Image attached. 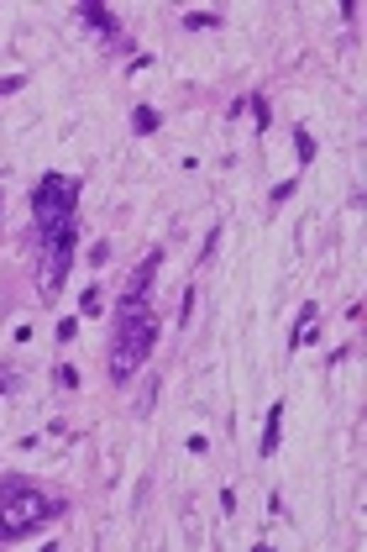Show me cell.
<instances>
[{
    "label": "cell",
    "instance_id": "obj_1",
    "mask_svg": "<svg viewBox=\"0 0 367 552\" xmlns=\"http://www.w3.org/2000/svg\"><path fill=\"white\" fill-rule=\"evenodd\" d=\"M153 342H158V316H153V305H147V294H121V305H116V342H111V379L126 384L131 373L147 363Z\"/></svg>",
    "mask_w": 367,
    "mask_h": 552
},
{
    "label": "cell",
    "instance_id": "obj_2",
    "mask_svg": "<svg viewBox=\"0 0 367 552\" xmlns=\"http://www.w3.org/2000/svg\"><path fill=\"white\" fill-rule=\"evenodd\" d=\"M48 516H58V500H48L26 479H0V542H16V536L37 531Z\"/></svg>",
    "mask_w": 367,
    "mask_h": 552
},
{
    "label": "cell",
    "instance_id": "obj_3",
    "mask_svg": "<svg viewBox=\"0 0 367 552\" xmlns=\"http://www.w3.org/2000/svg\"><path fill=\"white\" fill-rule=\"evenodd\" d=\"M79 195L84 184L69 179V174H43L32 190V221H37V237H53L63 232L69 221H79Z\"/></svg>",
    "mask_w": 367,
    "mask_h": 552
},
{
    "label": "cell",
    "instance_id": "obj_4",
    "mask_svg": "<svg viewBox=\"0 0 367 552\" xmlns=\"http://www.w3.org/2000/svg\"><path fill=\"white\" fill-rule=\"evenodd\" d=\"M79 21L94 26L100 37H116V32H121V16H116L111 6H100V0H84V6H79Z\"/></svg>",
    "mask_w": 367,
    "mask_h": 552
},
{
    "label": "cell",
    "instance_id": "obj_5",
    "mask_svg": "<svg viewBox=\"0 0 367 552\" xmlns=\"http://www.w3.org/2000/svg\"><path fill=\"white\" fill-rule=\"evenodd\" d=\"M158 263H163V248H153V253H147V258L137 263V274L126 279V290H121V294H147V290H153V274H158Z\"/></svg>",
    "mask_w": 367,
    "mask_h": 552
},
{
    "label": "cell",
    "instance_id": "obj_6",
    "mask_svg": "<svg viewBox=\"0 0 367 552\" xmlns=\"http://www.w3.org/2000/svg\"><path fill=\"white\" fill-rule=\"evenodd\" d=\"M278 442H283V400H273V405H268V426H263V457H273L278 452Z\"/></svg>",
    "mask_w": 367,
    "mask_h": 552
},
{
    "label": "cell",
    "instance_id": "obj_7",
    "mask_svg": "<svg viewBox=\"0 0 367 552\" xmlns=\"http://www.w3.org/2000/svg\"><path fill=\"white\" fill-rule=\"evenodd\" d=\"M231 116H252V127L263 132V127H268V100H263V95H241L236 105H231Z\"/></svg>",
    "mask_w": 367,
    "mask_h": 552
},
{
    "label": "cell",
    "instance_id": "obj_8",
    "mask_svg": "<svg viewBox=\"0 0 367 552\" xmlns=\"http://www.w3.org/2000/svg\"><path fill=\"white\" fill-rule=\"evenodd\" d=\"M158 127H163V116L153 111V105H137V111H131V132H137V137H153Z\"/></svg>",
    "mask_w": 367,
    "mask_h": 552
},
{
    "label": "cell",
    "instance_id": "obj_9",
    "mask_svg": "<svg viewBox=\"0 0 367 552\" xmlns=\"http://www.w3.org/2000/svg\"><path fill=\"white\" fill-rule=\"evenodd\" d=\"M315 316H320V300H305V305H299V321H294V331H289V347H299V336L315 327Z\"/></svg>",
    "mask_w": 367,
    "mask_h": 552
},
{
    "label": "cell",
    "instance_id": "obj_10",
    "mask_svg": "<svg viewBox=\"0 0 367 552\" xmlns=\"http://www.w3.org/2000/svg\"><path fill=\"white\" fill-rule=\"evenodd\" d=\"M184 26L189 32H210V26H221V16L215 11H184Z\"/></svg>",
    "mask_w": 367,
    "mask_h": 552
},
{
    "label": "cell",
    "instance_id": "obj_11",
    "mask_svg": "<svg viewBox=\"0 0 367 552\" xmlns=\"http://www.w3.org/2000/svg\"><path fill=\"white\" fill-rule=\"evenodd\" d=\"M294 153H299V164H315V137L305 127H294Z\"/></svg>",
    "mask_w": 367,
    "mask_h": 552
},
{
    "label": "cell",
    "instance_id": "obj_12",
    "mask_svg": "<svg viewBox=\"0 0 367 552\" xmlns=\"http://www.w3.org/2000/svg\"><path fill=\"white\" fill-rule=\"evenodd\" d=\"M215 248H221V226H210V237H205V248H199V263H210V258H215Z\"/></svg>",
    "mask_w": 367,
    "mask_h": 552
},
{
    "label": "cell",
    "instance_id": "obj_13",
    "mask_svg": "<svg viewBox=\"0 0 367 552\" xmlns=\"http://www.w3.org/2000/svg\"><path fill=\"white\" fill-rule=\"evenodd\" d=\"M58 384L63 389H79V368H74V363H63V368H58Z\"/></svg>",
    "mask_w": 367,
    "mask_h": 552
},
{
    "label": "cell",
    "instance_id": "obj_14",
    "mask_svg": "<svg viewBox=\"0 0 367 552\" xmlns=\"http://www.w3.org/2000/svg\"><path fill=\"white\" fill-rule=\"evenodd\" d=\"M294 190H299V184H294V179H283V184H278V190L268 195V200H273V206H283V200H294Z\"/></svg>",
    "mask_w": 367,
    "mask_h": 552
},
{
    "label": "cell",
    "instance_id": "obj_15",
    "mask_svg": "<svg viewBox=\"0 0 367 552\" xmlns=\"http://www.w3.org/2000/svg\"><path fill=\"white\" fill-rule=\"evenodd\" d=\"M16 389H21V379H16V373L6 368V373H0V395H16Z\"/></svg>",
    "mask_w": 367,
    "mask_h": 552
},
{
    "label": "cell",
    "instance_id": "obj_16",
    "mask_svg": "<svg viewBox=\"0 0 367 552\" xmlns=\"http://www.w3.org/2000/svg\"><path fill=\"white\" fill-rule=\"evenodd\" d=\"M79 305H84V316H94V311H100V290H84V300H79Z\"/></svg>",
    "mask_w": 367,
    "mask_h": 552
},
{
    "label": "cell",
    "instance_id": "obj_17",
    "mask_svg": "<svg viewBox=\"0 0 367 552\" xmlns=\"http://www.w3.org/2000/svg\"><path fill=\"white\" fill-rule=\"evenodd\" d=\"M189 316H195V290H184V305H179V327H184Z\"/></svg>",
    "mask_w": 367,
    "mask_h": 552
},
{
    "label": "cell",
    "instance_id": "obj_18",
    "mask_svg": "<svg viewBox=\"0 0 367 552\" xmlns=\"http://www.w3.org/2000/svg\"><path fill=\"white\" fill-rule=\"evenodd\" d=\"M79 336V321H58V342H74Z\"/></svg>",
    "mask_w": 367,
    "mask_h": 552
},
{
    "label": "cell",
    "instance_id": "obj_19",
    "mask_svg": "<svg viewBox=\"0 0 367 552\" xmlns=\"http://www.w3.org/2000/svg\"><path fill=\"white\" fill-rule=\"evenodd\" d=\"M21 85H26V79H21V74H11V79H0V95H16V90H21Z\"/></svg>",
    "mask_w": 367,
    "mask_h": 552
}]
</instances>
